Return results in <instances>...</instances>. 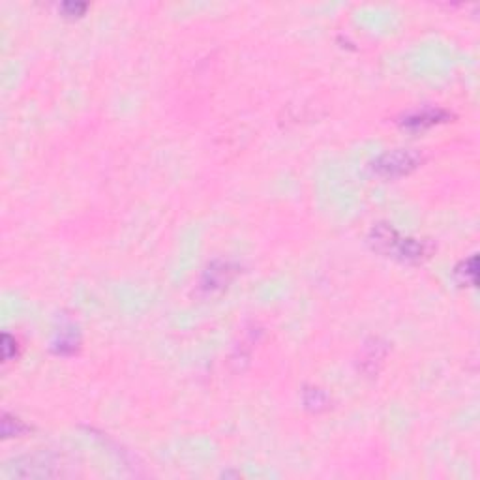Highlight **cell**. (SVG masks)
Returning <instances> with one entry per match:
<instances>
[{
    "label": "cell",
    "mask_w": 480,
    "mask_h": 480,
    "mask_svg": "<svg viewBox=\"0 0 480 480\" xmlns=\"http://www.w3.org/2000/svg\"><path fill=\"white\" fill-rule=\"evenodd\" d=\"M370 244L377 252L407 261V263H418L424 257H428L432 252V246L426 240L403 239L398 234L396 229L390 225H376L371 229Z\"/></svg>",
    "instance_id": "6da1fadb"
},
{
    "label": "cell",
    "mask_w": 480,
    "mask_h": 480,
    "mask_svg": "<svg viewBox=\"0 0 480 480\" xmlns=\"http://www.w3.org/2000/svg\"><path fill=\"white\" fill-rule=\"evenodd\" d=\"M421 160L422 158L413 150H390L377 158L371 169L376 175L383 176V178H398V176L409 175L413 169L418 167Z\"/></svg>",
    "instance_id": "7a4b0ae2"
},
{
    "label": "cell",
    "mask_w": 480,
    "mask_h": 480,
    "mask_svg": "<svg viewBox=\"0 0 480 480\" xmlns=\"http://www.w3.org/2000/svg\"><path fill=\"white\" fill-rule=\"evenodd\" d=\"M53 461L49 456L44 454H34L30 458H25V463L17 461V465H12L10 471L15 477H21V479H44V477H55V471H53Z\"/></svg>",
    "instance_id": "3957f363"
},
{
    "label": "cell",
    "mask_w": 480,
    "mask_h": 480,
    "mask_svg": "<svg viewBox=\"0 0 480 480\" xmlns=\"http://www.w3.org/2000/svg\"><path fill=\"white\" fill-rule=\"evenodd\" d=\"M448 118V113L443 109H422V111H415L411 113L407 117H403L402 126L407 128V130L418 131V130H426V128H432L435 124L445 122Z\"/></svg>",
    "instance_id": "277c9868"
},
{
    "label": "cell",
    "mask_w": 480,
    "mask_h": 480,
    "mask_svg": "<svg viewBox=\"0 0 480 480\" xmlns=\"http://www.w3.org/2000/svg\"><path fill=\"white\" fill-rule=\"evenodd\" d=\"M229 279H231V276H229V266L228 265H221L220 268L210 266V268H208L207 276H205L203 286L207 287V289H216V287H223L225 284H229Z\"/></svg>",
    "instance_id": "5b68a950"
},
{
    "label": "cell",
    "mask_w": 480,
    "mask_h": 480,
    "mask_svg": "<svg viewBox=\"0 0 480 480\" xmlns=\"http://www.w3.org/2000/svg\"><path fill=\"white\" fill-rule=\"evenodd\" d=\"M15 349H17L15 338L4 334L2 336V357H4V360H12V357H15Z\"/></svg>",
    "instance_id": "8992f818"
},
{
    "label": "cell",
    "mask_w": 480,
    "mask_h": 480,
    "mask_svg": "<svg viewBox=\"0 0 480 480\" xmlns=\"http://www.w3.org/2000/svg\"><path fill=\"white\" fill-rule=\"evenodd\" d=\"M13 426H12V421H10V416L4 415V421H2V426H12V430H6V432H2L4 434V437H12V435H21L23 432H26V426L23 424L21 421H17V418H13Z\"/></svg>",
    "instance_id": "52a82bcc"
},
{
    "label": "cell",
    "mask_w": 480,
    "mask_h": 480,
    "mask_svg": "<svg viewBox=\"0 0 480 480\" xmlns=\"http://www.w3.org/2000/svg\"><path fill=\"white\" fill-rule=\"evenodd\" d=\"M60 10H62L66 15L73 17V15H81V13L86 10V4H73V2H66V4H62V6H60Z\"/></svg>",
    "instance_id": "ba28073f"
}]
</instances>
